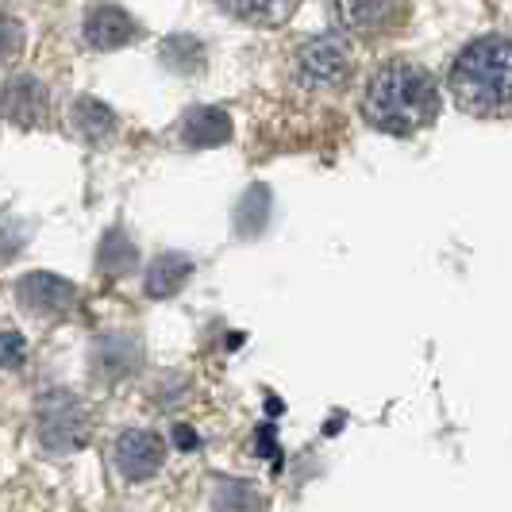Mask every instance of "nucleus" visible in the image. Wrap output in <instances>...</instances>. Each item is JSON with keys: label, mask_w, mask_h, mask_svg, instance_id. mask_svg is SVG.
I'll return each instance as SVG.
<instances>
[{"label": "nucleus", "mask_w": 512, "mask_h": 512, "mask_svg": "<svg viewBox=\"0 0 512 512\" xmlns=\"http://www.w3.org/2000/svg\"><path fill=\"white\" fill-rule=\"evenodd\" d=\"M397 4L401 0H332L339 24L347 27V31H362V35L382 31V27L393 24Z\"/></svg>", "instance_id": "9d476101"}, {"label": "nucleus", "mask_w": 512, "mask_h": 512, "mask_svg": "<svg viewBox=\"0 0 512 512\" xmlns=\"http://www.w3.org/2000/svg\"><path fill=\"white\" fill-rule=\"evenodd\" d=\"M135 20H131L124 8H116V4H101V8H93L89 16H85V43L93 47V51H116V47H128L131 39H135Z\"/></svg>", "instance_id": "6e6552de"}, {"label": "nucleus", "mask_w": 512, "mask_h": 512, "mask_svg": "<svg viewBox=\"0 0 512 512\" xmlns=\"http://www.w3.org/2000/svg\"><path fill=\"white\" fill-rule=\"evenodd\" d=\"M174 135H178L181 147H193V151H201V147H220V143L231 139V120L220 108H189Z\"/></svg>", "instance_id": "1a4fd4ad"}, {"label": "nucleus", "mask_w": 512, "mask_h": 512, "mask_svg": "<svg viewBox=\"0 0 512 512\" xmlns=\"http://www.w3.org/2000/svg\"><path fill=\"white\" fill-rule=\"evenodd\" d=\"M39 439L51 455H74L89 443V405L70 389H51L39 401Z\"/></svg>", "instance_id": "7ed1b4c3"}, {"label": "nucleus", "mask_w": 512, "mask_h": 512, "mask_svg": "<svg viewBox=\"0 0 512 512\" xmlns=\"http://www.w3.org/2000/svg\"><path fill=\"white\" fill-rule=\"evenodd\" d=\"M231 16L251 20V24H278L285 12L293 8V0H220Z\"/></svg>", "instance_id": "4468645a"}, {"label": "nucleus", "mask_w": 512, "mask_h": 512, "mask_svg": "<svg viewBox=\"0 0 512 512\" xmlns=\"http://www.w3.org/2000/svg\"><path fill=\"white\" fill-rule=\"evenodd\" d=\"M16 297H20V305H24L27 312H35V316H62V312L74 308L77 289H74V282L58 278V274L35 270V274H27L24 282L16 285Z\"/></svg>", "instance_id": "39448f33"}, {"label": "nucleus", "mask_w": 512, "mask_h": 512, "mask_svg": "<svg viewBox=\"0 0 512 512\" xmlns=\"http://www.w3.org/2000/svg\"><path fill=\"white\" fill-rule=\"evenodd\" d=\"M166 459V451H162V439L154 436V432H124L120 443H116V466H120V474L128 478V482H143V478H151L154 470L162 466Z\"/></svg>", "instance_id": "423d86ee"}, {"label": "nucleus", "mask_w": 512, "mask_h": 512, "mask_svg": "<svg viewBox=\"0 0 512 512\" xmlns=\"http://www.w3.org/2000/svg\"><path fill=\"white\" fill-rule=\"evenodd\" d=\"M0 116L20 124V128H35L47 116V89L35 77H12L4 97H0Z\"/></svg>", "instance_id": "0eeeda50"}, {"label": "nucleus", "mask_w": 512, "mask_h": 512, "mask_svg": "<svg viewBox=\"0 0 512 512\" xmlns=\"http://www.w3.org/2000/svg\"><path fill=\"white\" fill-rule=\"evenodd\" d=\"M189 270H193V262L185 255H158L147 266V297H154V301L174 297L181 285L189 282Z\"/></svg>", "instance_id": "9b49d317"}, {"label": "nucleus", "mask_w": 512, "mask_h": 512, "mask_svg": "<svg viewBox=\"0 0 512 512\" xmlns=\"http://www.w3.org/2000/svg\"><path fill=\"white\" fill-rule=\"evenodd\" d=\"M20 47H24V27L12 16H0V62H8Z\"/></svg>", "instance_id": "f3484780"}, {"label": "nucleus", "mask_w": 512, "mask_h": 512, "mask_svg": "<svg viewBox=\"0 0 512 512\" xmlns=\"http://www.w3.org/2000/svg\"><path fill=\"white\" fill-rule=\"evenodd\" d=\"M174 439H178L181 447H197V436H193L189 428H178V432H174Z\"/></svg>", "instance_id": "a211bd4d"}, {"label": "nucleus", "mask_w": 512, "mask_h": 512, "mask_svg": "<svg viewBox=\"0 0 512 512\" xmlns=\"http://www.w3.org/2000/svg\"><path fill=\"white\" fill-rule=\"evenodd\" d=\"M362 112H366V120L378 131L409 135V131L436 120L439 89L428 70L409 66V62H393V66H385L382 74L370 81Z\"/></svg>", "instance_id": "f257e3e1"}, {"label": "nucleus", "mask_w": 512, "mask_h": 512, "mask_svg": "<svg viewBox=\"0 0 512 512\" xmlns=\"http://www.w3.org/2000/svg\"><path fill=\"white\" fill-rule=\"evenodd\" d=\"M27 362V339L20 332H0V366L16 370Z\"/></svg>", "instance_id": "dca6fc26"}, {"label": "nucleus", "mask_w": 512, "mask_h": 512, "mask_svg": "<svg viewBox=\"0 0 512 512\" xmlns=\"http://www.w3.org/2000/svg\"><path fill=\"white\" fill-rule=\"evenodd\" d=\"M455 101L474 116L509 112V39H478L455 58L447 77Z\"/></svg>", "instance_id": "f03ea898"}, {"label": "nucleus", "mask_w": 512, "mask_h": 512, "mask_svg": "<svg viewBox=\"0 0 512 512\" xmlns=\"http://www.w3.org/2000/svg\"><path fill=\"white\" fill-rule=\"evenodd\" d=\"M166 66H174L181 74H193V70H201L205 66V47L193 39V35H178V39H166Z\"/></svg>", "instance_id": "2eb2a0df"}, {"label": "nucleus", "mask_w": 512, "mask_h": 512, "mask_svg": "<svg viewBox=\"0 0 512 512\" xmlns=\"http://www.w3.org/2000/svg\"><path fill=\"white\" fill-rule=\"evenodd\" d=\"M70 120H74V131L81 139H89V143H104L112 128H116V116H112V108L101 101H93V97H81L74 101L70 108Z\"/></svg>", "instance_id": "f8f14e48"}, {"label": "nucleus", "mask_w": 512, "mask_h": 512, "mask_svg": "<svg viewBox=\"0 0 512 512\" xmlns=\"http://www.w3.org/2000/svg\"><path fill=\"white\" fill-rule=\"evenodd\" d=\"M97 262H101L104 274H131L139 266V255H135V247H131V239L124 231H108Z\"/></svg>", "instance_id": "ddd939ff"}, {"label": "nucleus", "mask_w": 512, "mask_h": 512, "mask_svg": "<svg viewBox=\"0 0 512 512\" xmlns=\"http://www.w3.org/2000/svg\"><path fill=\"white\" fill-rule=\"evenodd\" d=\"M351 70V54L339 35H316L297 51V81L305 89H332Z\"/></svg>", "instance_id": "20e7f679"}]
</instances>
